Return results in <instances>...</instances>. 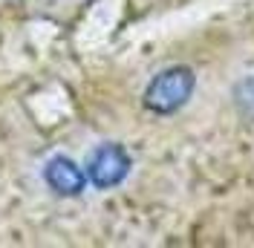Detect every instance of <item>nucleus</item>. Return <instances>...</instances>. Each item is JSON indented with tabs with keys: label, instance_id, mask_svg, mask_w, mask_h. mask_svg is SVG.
Returning a JSON list of instances; mask_svg holds the SVG:
<instances>
[{
	"label": "nucleus",
	"instance_id": "obj_2",
	"mask_svg": "<svg viewBox=\"0 0 254 248\" xmlns=\"http://www.w3.org/2000/svg\"><path fill=\"white\" fill-rule=\"evenodd\" d=\"M127 173H130V156L122 144H101L87 162V179L101 190L122 185Z\"/></svg>",
	"mask_w": 254,
	"mask_h": 248
},
{
	"label": "nucleus",
	"instance_id": "obj_1",
	"mask_svg": "<svg viewBox=\"0 0 254 248\" xmlns=\"http://www.w3.org/2000/svg\"><path fill=\"white\" fill-rule=\"evenodd\" d=\"M193 84L196 78L188 66H171L165 72H159L147 90H144V107L156 116H171L182 107L193 93Z\"/></svg>",
	"mask_w": 254,
	"mask_h": 248
},
{
	"label": "nucleus",
	"instance_id": "obj_3",
	"mask_svg": "<svg viewBox=\"0 0 254 248\" xmlns=\"http://www.w3.org/2000/svg\"><path fill=\"white\" fill-rule=\"evenodd\" d=\"M44 179L58 196H78L87 187V173L66 156H52L49 159L47 168H44Z\"/></svg>",
	"mask_w": 254,
	"mask_h": 248
}]
</instances>
